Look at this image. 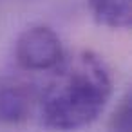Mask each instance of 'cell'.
Instances as JSON below:
<instances>
[{
  "label": "cell",
  "instance_id": "6da1fadb",
  "mask_svg": "<svg viewBox=\"0 0 132 132\" xmlns=\"http://www.w3.org/2000/svg\"><path fill=\"white\" fill-rule=\"evenodd\" d=\"M40 96L42 123L47 128L74 130L90 125L107 107L112 76L105 60L92 51L62 58Z\"/></svg>",
  "mask_w": 132,
  "mask_h": 132
},
{
  "label": "cell",
  "instance_id": "7a4b0ae2",
  "mask_svg": "<svg viewBox=\"0 0 132 132\" xmlns=\"http://www.w3.org/2000/svg\"><path fill=\"white\" fill-rule=\"evenodd\" d=\"M63 58V49L58 35L45 27L35 26L26 29L15 45V60L18 69L26 72H40L54 69Z\"/></svg>",
  "mask_w": 132,
  "mask_h": 132
},
{
  "label": "cell",
  "instance_id": "3957f363",
  "mask_svg": "<svg viewBox=\"0 0 132 132\" xmlns=\"http://www.w3.org/2000/svg\"><path fill=\"white\" fill-rule=\"evenodd\" d=\"M35 87L15 74L0 76V125L24 123L35 107Z\"/></svg>",
  "mask_w": 132,
  "mask_h": 132
},
{
  "label": "cell",
  "instance_id": "277c9868",
  "mask_svg": "<svg viewBox=\"0 0 132 132\" xmlns=\"http://www.w3.org/2000/svg\"><path fill=\"white\" fill-rule=\"evenodd\" d=\"M92 16L110 29H127L132 22L130 0H89Z\"/></svg>",
  "mask_w": 132,
  "mask_h": 132
},
{
  "label": "cell",
  "instance_id": "5b68a950",
  "mask_svg": "<svg viewBox=\"0 0 132 132\" xmlns=\"http://www.w3.org/2000/svg\"><path fill=\"white\" fill-rule=\"evenodd\" d=\"M114 127L119 130L130 128V103H128V100H123V103L119 105L118 114L114 116Z\"/></svg>",
  "mask_w": 132,
  "mask_h": 132
}]
</instances>
